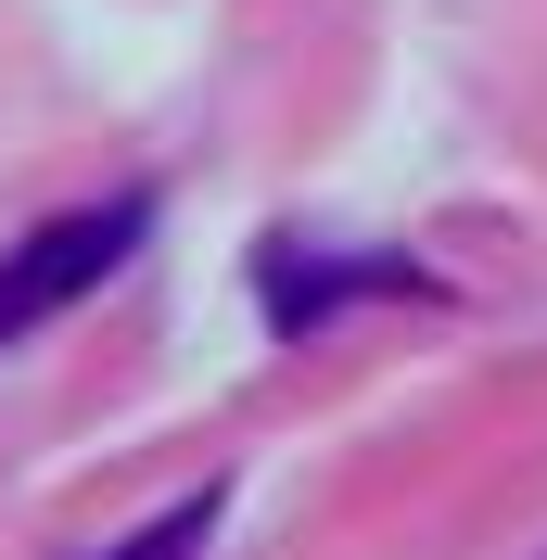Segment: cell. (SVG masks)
I'll list each match as a JSON object with an SVG mask.
<instances>
[{
  "label": "cell",
  "instance_id": "1",
  "mask_svg": "<svg viewBox=\"0 0 547 560\" xmlns=\"http://www.w3.org/2000/svg\"><path fill=\"white\" fill-rule=\"evenodd\" d=\"M140 230H153V191H115V205L38 217L26 243L0 255V345H26V331H51L65 306H90V293L140 255Z\"/></svg>",
  "mask_w": 547,
  "mask_h": 560
},
{
  "label": "cell",
  "instance_id": "2",
  "mask_svg": "<svg viewBox=\"0 0 547 560\" xmlns=\"http://www.w3.org/2000/svg\"><path fill=\"white\" fill-rule=\"evenodd\" d=\"M255 293H268L280 331H318V318L357 306V293H420V268H395V255H331V268H318L306 243H268L255 255Z\"/></svg>",
  "mask_w": 547,
  "mask_h": 560
},
{
  "label": "cell",
  "instance_id": "3",
  "mask_svg": "<svg viewBox=\"0 0 547 560\" xmlns=\"http://www.w3.org/2000/svg\"><path fill=\"white\" fill-rule=\"evenodd\" d=\"M217 523H230V485H191V497H178V510H166V523L115 535L103 560H205V535H217Z\"/></svg>",
  "mask_w": 547,
  "mask_h": 560
}]
</instances>
